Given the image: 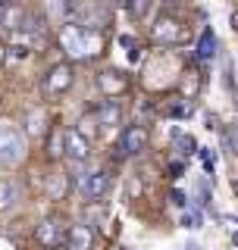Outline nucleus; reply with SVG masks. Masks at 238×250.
I'll list each match as a JSON object with an SVG mask.
<instances>
[{"instance_id": "obj_11", "label": "nucleus", "mask_w": 238, "mask_h": 250, "mask_svg": "<svg viewBox=\"0 0 238 250\" xmlns=\"http://www.w3.org/2000/svg\"><path fill=\"white\" fill-rule=\"evenodd\" d=\"M94 119H97V125H104V128H113V125H119V119H122V106L110 97V100H104V104L97 106Z\"/></svg>"}, {"instance_id": "obj_15", "label": "nucleus", "mask_w": 238, "mask_h": 250, "mask_svg": "<svg viewBox=\"0 0 238 250\" xmlns=\"http://www.w3.org/2000/svg\"><path fill=\"white\" fill-rule=\"evenodd\" d=\"M172 144L179 147V153H194V138L191 135H185V131H176V135H172Z\"/></svg>"}, {"instance_id": "obj_4", "label": "nucleus", "mask_w": 238, "mask_h": 250, "mask_svg": "<svg viewBox=\"0 0 238 250\" xmlns=\"http://www.w3.org/2000/svg\"><path fill=\"white\" fill-rule=\"evenodd\" d=\"M150 38L157 44H179L185 38V25L176 19V16H160V19L150 25Z\"/></svg>"}, {"instance_id": "obj_2", "label": "nucleus", "mask_w": 238, "mask_h": 250, "mask_svg": "<svg viewBox=\"0 0 238 250\" xmlns=\"http://www.w3.org/2000/svg\"><path fill=\"white\" fill-rule=\"evenodd\" d=\"M25 153V138L19 135V128L10 122H0V163L3 166H16Z\"/></svg>"}, {"instance_id": "obj_18", "label": "nucleus", "mask_w": 238, "mask_h": 250, "mask_svg": "<svg viewBox=\"0 0 238 250\" xmlns=\"http://www.w3.org/2000/svg\"><path fill=\"white\" fill-rule=\"evenodd\" d=\"M47 156H50V160L63 156V131H57V135H53V141H47Z\"/></svg>"}, {"instance_id": "obj_5", "label": "nucleus", "mask_w": 238, "mask_h": 250, "mask_svg": "<svg viewBox=\"0 0 238 250\" xmlns=\"http://www.w3.org/2000/svg\"><path fill=\"white\" fill-rule=\"evenodd\" d=\"M147 147V128L144 125H129L116 141V153L119 156H138Z\"/></svg>"}, {"instance_id": "obj_19", "label": "nucleus", "mask_w": 238, "mask_h": 250, "mask_svg": "<svg viewBox=\"0 0 238 250\" xmlns=\"http://www.w3.org/2000/svg\"><path fill=\"white\" fill-rule=\"evenodd\" d=\"M182 225H185V229H201V213H197V209H188V213L182 216Z\"/></svg>"}, {"instance_id": "obj_24", "label": "nucleus", "mask_w": 238, "mask_h": 250, "mask_svg": "<svg viewBox=\"0 0 238 250\" xmlns=\"http://www.w3.org/2000/svg\"><path fill=\"white\" fill-rule=\"evenodd\" d=\"M169 200L176 203V207H185V203H188V200H185V194H182V191H172V194H169Z\"/></svg>"}, {"instance_id": "obj_28", "label": "nucleus", "mask_w": 238, "mask_h": 250, "mask_svg": "<svg viewBox=\"0 0 238 250\" xmlns=\"http://www.w3.org/2000/svg\"><path fill=\"white\" fill-rule=\"evenodd\" d=\"M185 250H201V247H197V244H188V247H185Z\"/></svg>"}, {"instance_id": "obj_26", "label": "nucleus", "mask_w": 238, "mask_h": 250, "mask_svg": "<svg viewBox=\"0 0 238 250\" xmlns=\"http://www.w3.org/2000/svg\"><path fill=\"white\" fill-rule=\"evenodd\" d=\"M3 62H6V44L0 41V66H3Z\"/></svg>"}, {"instance_id": "obj_21", "label": "nucleus", "mask_w": 238, "mask_h": 250, "mask_svg": "<svg viewBox=\"0 0 238 250\" xmlns=\"http://www.w3.org/2000/svg\"><path fill=\"white\" fill-rule=\"evenodd\" d=\"M166 113H169V116H179V119H182V116L191 113V106H185V104H172V106H166Z\"/></svg>"}, {"instance_id": "obj_12", "label": "nucleus", "mask_w": 238, "mask_h": 250, "mask_svg": "<svg viewBox=\"0 0 238 250\" xmlns=\"http://www.w3.org/2000/svg\"><path fill=\"white\" fill-rule=\"evenodd\" d=\"M19 203V185L13 178H0V213H10Z\"/></svg>"}, {"instance_id": "obj_27", "label": "nucleus", "mask_w": 238, "mask_h": 250, "mask_svg": "<svg viewBox=\"0 0 238 250\" xmlns=\"http://www.w3.org/2000/svg\"><path fill=\"white\" fill-rule=\"evenodd\" d=\"M232 241H235V244H238V225H235V229H232Z\"/></svg>"}, {"instance_id": "obj_7", "label": "nucleus", "mask_w": 238, "mask_h": 250, "mask_svg": "<svg viewBox=\"0 0 238 250\" xmlns=\"http://www.w3.org/2000/svg\"><path fill=\"white\" fill-rule=\"evenodd\" d=\"M63 156H69L72 163H88L91 156V141L85 135H78L75 128L63 131Z\"/></svg>"}, {"instance_id": "obj_3", "label": "nucleus", "mask_w": 238, "mask_h": 250, "mask_svg": "<svg viewBox=\"0 0 238 250\" xmlns=\"http://www.w3.org/2000/svg\"><path fill=\"white\" fill-rule=\"evenodd\" d=\"M110 175L104 169H94V172H85V175H78V194H82L85 200H104L107 191H110Z\"/></svg>"}, {"instance_id": "obj_20", "label": "nucleus", "mask_w": 238, "mask_h": 250, "mask_svg": "<svg viewBox=\"0 0 238 250\" xmlns=\"http://www.w3.org/2000/svg\"><path fill=\"white\" fill-rule=\"evenodd\" d=\"M6 53H13L16 60H25L31 50H28V44H13V47H6Z\"/></svg>"}, {"instance_id": "obj_6", "label": "nucleus", "mask_w": 238, "mask_h": 250, "mask_svg": "<svg viewBox=\"0 0 238 250\" xmlns=\"http://www.w3.org/2000/svg\"><path fill=\"white\" fill-rule=\"evenodd\" d=\"M69 84H72V66H69V62H57V66L44 75L41 88H44L47 97H57V94L69 91Z\"/></svg>"}, {"instance_id": "obj_10", "label": "nucleus", "mask_w": 238, "mask_h": 250, "mask_svg": "<svg viewBox=\"0 0 238 250\" xmlns=\"http://www.w3.org/2000/svg\"><path fill=\"white\" fill-rule=\"evenodd\" d=\"M97 84H100V91H104L107 97H116V94H122L129 88V78L122 72H116V69H107V72L97 75Z\"/></svg>"}, {"instance_id": "obj_9", "label": "nucleus", "mask_w": 238, "mask_h": 250, "mask_svg": "<svg viewBox=\"0 0 238 250\" xmlns=\"http://www.w3.org/2000/svg\"><path fill=\"white\" fill-rule=\"evenodd\" d=\"M63 234H66V229L57 222V219H44L41 225L35 229V238H38V244L47 247V250H53V247H60L63 244Z\"/></svg>"}, {"instance_id": "obj_13", "label": "nucleus", "mask_w": 238, "mask_h": 250, "mask_svg": "<svg viewBox=\"0 0 238 250\" xmlns=\"http://www.w3.org/2000/svg\"><path fill=\"white\" fill-rule=\"evenodd\" d=\"M216 53V38H213L210 28L201 31V41H197V60H210Z\"/></svg>"}, {"instance_id": "obj_22", "label": "nucleus", "mask_w": 238, "mask_h": 250, "mask_svg": "<svg viewBox=\"0 0 238 250\" xmlns=\"http://www.w3.org/2000/svg\"><path fill=\"white\" fill-rule=\"evenodd\" d=\"M41 119H44V116L41 113H31V125H28V131H31V135H38V131H41Z\"/></svg>"}, {"instance_id": "obj_23", "label": "nucleus", "mask_w": 238, "mask_h": 250, "mask_svg": "<svg viewBox=\"0 0 238 250\" xmlns=\"http://www.w3.org/2000/svg\"><path fill=\"white\" fill-rule=\"evenodd\" d=\"M201 156H204V166H207V172H213V166H216V156L207 153V150H201Z\"/></svg>"}, {"instance_id": "obj_14", "label": "nucleus", "mask_w": 238, "mask_h": 250, "mask_svg": "<svg viewBox=\"0 0 238 250\" xmlns=\"http://www.w3.org/2000/svg\"><path fill=\"white\" fill-rule=\"evenodd\" d=\"M122 6L135 16V19H144L150 13V6H154V0H122Z\"/></svg>"}, {"instance_id": "obj_25", "label": "nucleus", "mask_w": 238, "mask_h": 250, "mask_svg": "<svg viewBox=\"0 0 238 250\" xmlns=\"http://www.w3.org/2000/svg\"><path fill=\"white\" fill-rule=\"evenodd\" d=\"M169 172H172V178H179L182 172H185V166H182V163H172V166H169Z\"/></svg>"}, {"instance_id": "obj_8", "label": "nucleus", "mask_w": 238, "mask_h": 250, "mask_svg": "<svg viewBox=\"0 0 238 250\" xmlns=\"http://www.w3.org/2000/svg\"><path fill=\"white\" fill-rule=\"evenodd\" d=\"M63 247L66 250H91L94 247V231L88 222H75L69 225L66 234H63Z\"/></svg>"}, {"instance_id": "obj_1", "label": "nucleus", "mask_w": 238, "mask_h": 250, "mask_svg": "<svg viewBox=\"0 0 238 250\" xmlns=\"http://www.w3.org/2000/svg\"><path fill=\"white\" fill-rule=\"evenodd\" d=\"M60 44L69 57H91L97 53V31H88V28H78V25H63L60 31Z\"/></svg>"}, {"instance_id": "obj_17", "label": "nucleus", "mask_w": 238, "mask_h": 250, "mask_svg": "<svg viewBox=\"0 0 238 250\" xmlns=\"http://www.w3.org/2000/svg\"><path fill=\"white\" fill-rule=\"evenodd\" d=\"M47 194H50V200H60L63 194H66V178H63V175H53L50 182H47Z\"/></svg>"}, {"instance_id": "obj_29", "label": "nucleus", "mask_w": 238, "mask_h": 250, "mask_svg": "<svg viewBox=\"0 0 238 250\" xmlns=\"http://www.w3.org/2000/svg\"><path fill=\"white\" fill-rule=\"evenodd\" d=\"M6 3H10V0H0V10H3V6H6Z\"/></svg>"}, {"instance_id": "obj_16", "label": "nucleus", "mask_w": 238, "mask_h": 250, "mask_svg": "<svg viewBox=\"0 0 238 250\" xmlns=\"http://www.w3.org/2000/svg\"><path fill=\"white\" fill-rule=\"evenodd\" d=\"M78 135H85V138H94V135H97V119H94V116H82V119H78Z\"/></svg>"}]
</instances>
